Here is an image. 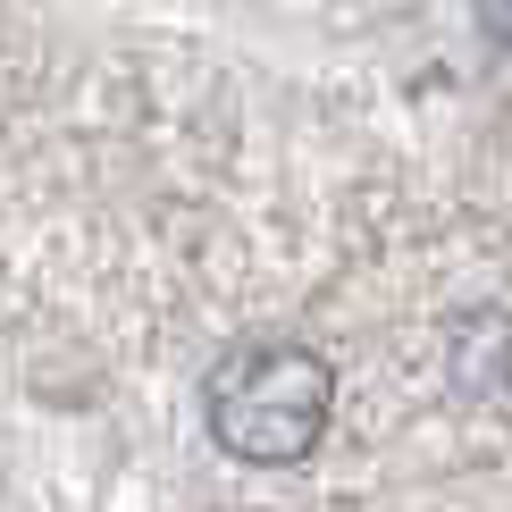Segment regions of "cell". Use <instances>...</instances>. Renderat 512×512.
Wrapping results in <instances>:
<instances>
[{"mask_svg": "<svg viewBox=\"0 0 512 512\" xmlns=\"http://www.w3.org/2000/svg\"><path fill=\"white\" fill-rule=\"evenodd\" d=\"M202 395H210V437H219V454L252 462V471H294V462H311V445L328 437L336 370L311 345L261 336V345L227 353L219 370L202 378Z\"/></svg>", "mask_w": 512, "mask_h": 512, "instance_id": "cell-1", "label": "cell"}]
</instances>
